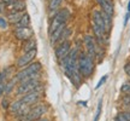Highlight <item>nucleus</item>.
I'll return each instance as SVG.
<instances>
[{
  "mask_svg": "<svg viewBox=\"0 0 130 121\" xmlns=\"http://www.w3.org/2000/svg\"><path fill=\"white\" fill-rule=\"evenodd\" d=\"M121 93L122 94H126V96H129L130 94V80H128V81H125V82L122 84Z\"/></svg>",
  "mask_w": 130,
  "mask_h": 121,
  "instance_id": "23",
  "label": "nucleus"
},
{
  "mask_svg": "<svg viewBox=\"0 0 130 121\" xmlns=\"http://www.w3.org/2000/svg\"><path fill=\"white\" fill-rule=\"evenodd\" d=\"M71 49H72V44H71L70 40L57 45V46L54 47V56H56L57 62H59V60L63 59L64 57L68 56L69 52L71 51Z\"/></svg>",
  "mask_w": 130,
  "mask_h": 121,
  "instance_id": "10",
  "label": "nucleus"
},
{
  "mask_svg": "<svg viewBox=\"0 0 130 121\" xmlns=\"http://www.w3.org/2000/svg\"><path fill=\"white\" fill-rule=\"evenodd\" d=\"M82 44H83L84 50L83 51L92 57L96 63H100L104 57H105V47L100 46L98 44L96 39L92 35V34H86L82 39Z\"/></svg>",
  "mask_w": 130,
  "mask_h": 121,
  "instance_id": "2",
  "label": "nucleus"
},
{
  "mask_svg": "<svg viewBox=\"0 0 130 121\" xmlns=\"http://www.w3.org/2000/svg\"><path fill=\"white\" fill-rule=\"evenodd\" d=\"M64 0H48V10L51 12H57Z\"/></svg>",
  "mask_w": 130,
  "mask_h": 121,
  "instance_id": "22",
  "label": "nucleus"
},
{
  "mask_svg": "<svg viewBox=\"0 0 130 121\" xmlns=\"http://www.w3.org/2000/svg\"><path fill=\"white\" fill-rule=\"evenodd\" d=\"M36 56H37V49L36 50H32V51L25 52V53H23L21 57H18V59L16 62V67H17L18 69H23L27 65L32 63Z\"/></svg>",
  "mask_w": 130,
  "mask_h": 121,
  "instance_id": "9",
  "label": "nucleus"
},
{
  "mask_svg": "<svg viewBox=\"0 0 130 121\" xmlns=\"http://www.w3.org/2000/svg\"><path fill=\"white\" fill-rule=\"evenodd\" d=\"M35 121H52L50 117H47V116H43V117H40V119H37V120Z\"/></svg>",
  "mask_w": 130,
  "mask_h": 121,
  "instance_id": "33",
  "label": "nucleus"
},
{
  "mask_svg": "<svg viewBox=\"0 0 130 121\" xmlns=\"http://www.w3.org/2000/svg\"><path fill=\"white\" fill-rule=\"evenodd\" d=\"M113 121H130V112L129 110H121L113 117Z\"/></svg>",
  "mask_w": 130,
  "mask_h": 121,
  "instance_id": "20",
  "label": "nucleus"
},
{
  "mask_svg": "<svg viewBox=\"0 0 130 121\" xmlns=\"http://www.w3.org/2000/svg\"><path fill=\"white\" fill-rule=\"evenodd\" d=\"M14 29H18V28H27V27H30V16H29L27 12H24L23 17L19 19V22L17 24L13 26Z\"/></svg>",
  "mask_w": 130,
  "mask_h": 121,
  "instance_id": "18",
  "label": "nucleus"
},
{
  "mask_svg": "<svg viewBox=\"0 0 130 121\" xmlns=\"http://www.w3.org/2000/svg\"><path fill=\"white\" fill-rule=\"evenodd\" d=\"M42 96H43V86L40 87V89L34 90L31 92L25 93V94L22 96L19 99H21V102L23 103L24 105H27V107H32V105H35V104L41 102Z\"/></svg>",
  "mask_w": 130,
  "mask_h": 121,
  "instance_id": "8",
  "label": "nucleus"
},
{
  "mask_svg": "<svg viewBox=\"0 0 130 121\" xmlns=\"http://www.w3.org/2000/svg\"><path fill=\"white\" fill-rule=\"evenodd\" d=\"M95 1L100 6V10L102 12L113 17L115 15V1L113 0H95Z\"/></svg>",
  "mask_w": 130,
  "mask_h": 121,
  "instance_id": "13",
  "label": "nucleus"
},
{
  "mask_svg": "<svg viewBox=\"0 0 130 121\" xmlns=\"http://www.w3.org/2000/svg\"><path fill=\"white\" fill-rule=\"evenodd\" d=\"M10 105H11V102H10V99L7 98V96L1 99V108H3L4 110H9Z\"/></svg>",
  "mask_w": 130,
  "mask_h": 121,
  "instance_id": "25",
  "label": "nucleus"
},
{
  "mask_svg": "<svg viewBox=\"0 0 130 121\" xmlns=\"http://www.w3.org/2000/svg\"><path fill=\"white\" fill-rule=\"evenodd\" d=\"M101 110H102V99H100V101H99V103H98V109H96V113H95L94 121H99L100 115H101Z\"/></svg>",
  "mask_w": 130,
  "mask_h": 121,
  "instance_id": "24",
  "label": "nucleus"
},
{
  "mask_svg": "<svg viewBox=\"0 0 130 121\" xmlns=\"http://www.w3.org/2000/svg\"><path fill=\"white\" fill-rule=\"evenodd\" d=\"M7 28H9V22H7V19L0 15V29H7Z\"/></svg>",
  "mask_w": 130,
  "mask_h": 121,
  "instance_id": "26",
  "label": "nucleus"
},
{
  "mask_svg": "<svg viewBox=\"0 0 130 121\" xmlns=\"http://www.w3.org/2000/svg\"><path fill=\"white\" fill-rule=\"evenodd\" d=\"M77 104H82V107H87L88 102L87 101H79V102H77Z\"/></svg>",
  "mask_w": 130,
  "mask_h": 121,
  "instance_id": "34",
  "label": "nucleus"
},
{
  "mask_svg": "<svg viewBox=\"0 0 130 121\" xmlns=\"http://www.w3.org/2000/svg\"><path fill=\"white\" fill-rule=\"evenodd\" d=\"M47 112H48V105L46 103L40 102L35 105H32L30 108V110L28 112V114L19 117L18 121H35L40 117H43L47 114Z\"/></svg>",
  "mask_w": 130,
  "mask_h": 121,
  "instance_id": "7",
  "label": "nucleus"
},
{
  "mask_svg": "<svg viewBox=\"0 0 130 121\" xmlns=\"http://www.w3.org/2000/svg\"><path fill=\"white\" fill-rule=\"evenodd\" d=\"M0 1H1V3H3V4H4L5 6H7V7H10V6H11L12 4H13V3L16 1V0H0Z\"/></svg>",
  "mask_w": 130,
  "mask_h": 121,
  "instance_id": "29",
  "label": "nucleus"
},
{
  "mask_svg": "<svg viewBox=\"0 0 130 121\" xmlns=\"http://www.w3.org/2000/svg\"><path fill=\"white\" fill-rule=\"evenodd\" d=\"M16 86H17V82H16V80L13 78L7 80L6 84H5V96H9L13 90H16Z\"/></svg>",
  "mask_w": 130,
  "mask_h": 121,
  "instance_id": "21",
  "label": "nucleus"
},
{
  "mask_svg": "<svg viewBox=\"0 0 130 121\" xmlns=\"http://www.w3.org/2000/svg\"><path fill=\"white\" fill-rule=\"evenodd\" d=\"M42 74V64L41 62L39 60H34L32 63H30L29 65H27L23 69H19L16 74L13 75V79L16 80V82L18 84L21 81H23L25 79H29V78H34V76H37V75Z\"/></svg>",
  "mask_w": 130,
  "mask_h": 121,
  "instance_id": "5",
  "label": "nucleus"
},
{
  "mask_svg": "<svg viewBox=\"0 0 130 121\" xmlns=\"http://www.w3.org/2000/svg\"><path fill=\"white\" fill-rule=\"evenodd\" d=\"M43 86V82H42V74L37 75V76H34V78H29V79H25L23 81H21L17 84L16 86V90L14 92L17 96H24L25 93L31 92L34 90L40 89Z\"/></svg>",
  "mask_w": 130,
  "mask_h": 121,
  "instance_id": "4",
  "label": "nucleus"
},
{
  "mask_svg": "<svg viewBox=\"0 0 130 121\" xmlns=\"http://www.w3.org/2000/svg\"><path fill=\"white\" fill-rule=\"evenodd\" d=\"M95 65H96V62L92 58V57L87 55L86 52L82 50L79 52L78 56V71L81 76L84 79H89L92 78L95 71Z\"/></svg>",
  "mask_w": 130,
  "mask_h": 121,
  "instance_id": "3",
  "label": "nucleus"
},
{
  "mask_svg": "<svg viewBox=\"0 0 130 121\" xmlns=\"http://www.w3.org/2000/svg\"><path fill=\"white\" fill-rule=\"evenodd\" d=\"M92 23L95 24L96 27H99L101 30H104L106 34H110V32H111L110 29L107 28L106 23H105V21H104L101 10H93V14H92Z\"/></svg>",
  "mask_w": 130,
  "mask_h": 121,
  "instance_id": "11",
  "label": "nucleus"
},
{
  "mask_svg": "<svg viewBox=\"0 0 130 121\" xmlns=\"http://www.w3.org/2000/svg\"><path fill=\"white\" fill-rule=\"evenodd\" d=\"M9 9H10V12H24L25 9H27L25 0H16Z\"/></svg>",
  "mask_w": 130,
  "mask_h": 121,
  "instance_id": "14",
  "label": "nucleus"
},
{
  "mask_svg": "<svg viewBox=\"0 0 130 121\" xmlns=\"http://www.w3.org/2000/svg\"><path fill=\"white\" fill-rule=\"evenodd\" d=\"M71 34H72V29L66 26V27H65V29L63 30V33H61V35H60V38H59V40L57 41L56 46H57V45H59V44H61V42L70 40V37H71ZM56 46H54V47H56Z\"/></svg>",
  "mask_w": 130,
  "mask_h": 121,
  "instance_id": "19",
  "label": "nucleus"
},
{
  "mask_svg": "<svg viewBox=\"0 0 130 121\" xmlns=\"http://www.w3.org/2000/svg\"><path fill=\"white\" fill-rule=\"evenodd\" d=\"M13 34L16 39H18L21 41H27L29 39L34 38V30L31 27H27V28H18L13 29Z\"/></svg>",
  "mask_w": 130,
  "mask_h": 121,
  "instance_id": "12",
  "label": "nucleus"
},
{
  "mask_svg": "<svg viewBox=\"0 0 130 121\" xmlns=\"http://www.w3.org/2000/svg\"><path fill=\"white\" fill-rule=\"evenodd\" d=\"M5 84L6 82H0V97L5 96Z\"/></svg>",
  "mask_w": 130,
  "mask_h": 121,
  "instance_id": "30",
  "label": "nucleus"
},
{
  "mask_svg": "<svg viewBox=\"0 0 130 121\" xmlns=\"http://www.w3.org/2000/svg\"><path fill=\"white\" fill-rule=\"evenodd\" d=\"M81 51H82L81 46L72 47L71 51L69 52V55L58 62L64 75L71 81V84L75 87H79L81 84L83 82V78L81 76L78 71V56Z\"/></svg>",
  "mask_w": 130,
  "mask_h": 121,
  "instance_id": "1",
  "label": "nucleus"
},
{
  "mask_svg": "<svg viewBox=\"0 0 130 121\" xmlns=\"http://www.w3.org/2000/svg\"><path fill=\"white\" fill-rule=\"evenodd\" d=\"M129 19H130V12H126L125 17H124V23H123L124 27H126V24H128V22H129Z\"/></svg>",
  "mask_w": 130,
  "mask_h": 121,
  "instance_id": "31",
  "label": "nucleus"
},
{
  "mask_svg": "<svg viewBox=\"0 0 130 121\" xmlns=\"http://www.w3.org/2000/svg\"><path fill=\"white\" fill-rule=\"evenodd\" d=\"M23 107H25V105L21 102V99H17V101H14V102L11 103V105H10V108H9V112L11 113L12 115H17V114L23 109Z\"/></svg>",
  "mask_w": 130,
  "mask_h": 121,
  "instance_id": "17",
  "label": "nucleus"
},
{
  "mask_svg": "<svg viewBox=\"0 0 130 121\" xmlns=\"http://www.w3.org/2000/svg\"><path fill=\"white\" fill-rule=\"evenodd\" d=\"M24 12H9L7 16H6V19H7V22L9 24H17L19 22V19L23 17Z\"/></svg>",
  "mask_w": 130,
  "mask_h": 121,
  "instance_id": "16",
  "label": "nucleus"
},
{
  "mask_svg": "<svg viewBox=\"0 0 130 121\" xmlns=\"http://www.w3.org/2000/svg\"><path fill=\"white\" fill-rule=\"evenodd\" d=\"M126 9H128V12H130V0H129V3H128V7Z\"/></svg>",
  "mask_w": 130,
  "mask_h": 121,
  "instance_id": "35",
  "label": "nucleus"
},
{
  "mask_svg": "<svg viewBox=\"0 0 130 121\" xmlns=\"http://www.w3.org/2000/svg\"><path fill=\"white\" fill-rule=\"evenodd\" d=\"M70 17H71V12L68 7H63V9L58 10L57 12H54V16H53V18L51 19V23H50L48 33L51 34L61 26H66Z\"/></svg>",
  "mask_w": 130,
  "mask_h": 121,
  "instance_id": "6",
  "label": "nucleus"
},
{
  "mask_svg": "<svg viewBox=\"0 0 130 121\" xmlns=\"http://www.w3.org/2000/svg\"><path fill=\"white\" fill-rule=\"evenodd\" d=\"M124 71H125V74L129 76V80H130V60H128L125 64H124Z\"/></svg>",
  "mask_w": 130,
  "mask_h": 121,
  "instance_id": "28",
  "label": "nucleus"
},
{
  "mask_svg": "<svg viewBox=\"0 0 130 121\" xmlns=\"http://www.w3.org/2000/svg\"><path fill=\"white\" fill-rule=\"evenodd\" d=\"M107 79H108V74H105V75H104V76L101 78V79L99 80V82H98L96 86H95V90H99V89H100L102 85H104V84H105V82L107 81Z\"/></svg>",
  "mask_w": 130,
  "mask_h": 121,
  "instance_id": "27",
  "label": "nucleus"
},
{
  "mask_svg": "<svg viewBox=\"0 0 130 121\" xmlns=\"http://www.w3.org/2000/svg\"><path fill=\"white\" fill-rule=\"evenodd\" d=\"M5 9H6V6H5V5L3 4L1 1H0V15L4 14V12H5Z\"/></svg>",
  "mask_w": 130,
  "mask_h": 121,
  "instance_id": "32",
  "label": "nucleus"
},
{
  "mask_svg": "<svg viewBox=\"0 0 130 121\" xmlns=\"http://www.w3.org/2000/svg\"><path fill=\"white\" fill-rule=\"evenodd\" d=\"M36 47H37L36 39H35V38H31V39H29V40L23 42V45H22V51H23V53H25V52L36 50Z\"/></svg>",
  "mask_w": 130,
  "mask_h": 121,
  "instance_id": "15",
  "label": "nucleus"
}]
</instances>
